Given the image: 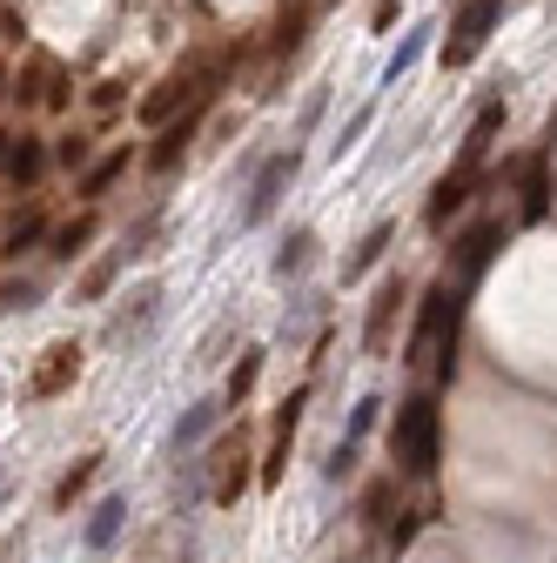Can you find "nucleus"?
Segmentation results:
<instances>
[{
	"mask_svg": "<svg viewBox=\"0 0 557 563\" xmlns=\"http://www.w3.org/2000/svg\"><path fill=\"white\" fill-rule=\"evenodd\" d=\"M498 21H504V0H463L457 21H450V41H444V67H470Z\"/></svg>",
	"mask_w": 557,
	"mask_h": 563,
	"instance_id": "20e7f679",
	"label": "nucleus"
},
{
	"mask_svg": "<svg viewBox=\"0 0 557 563\" xmlns=\"http://www.w3.org/2000/svg\"><path fill=\"white\" fill-rule=\"evenodd\" d=\"M75 376H81V349H75V342H54V349H47V363H41L34 383H28V396H61Z\"/></svg>",
	"mask_w": 557,
	"mask_h": 563,
	"instance_id": "1a4fd4ad",
	"label": "nucleus"
},
{
	"mask_svg": "<svg viewBox=\"0 0 557 563\" xmlns=\"http://www.w3.org/2000/svg\"><path fill=\"white\" fill-rule=\"evenodd\" d=\"M416 530H424V510H403V523H390V556H403Z\"/></svg>",
	"mask_w": 557,
	"mask_h": 563,
	"instance_id": "cd10ccee",
	"label": "nucleus"
},
{
	"mask_svg": "<svg viewBox=\"0 0 557 563\" xmlns=\"http://www.w3.org/2000/svg\"><path fill=\"white\" fill-rule=\"evenodd\" d=\"M309 262H316V229H296V235H283V249H275V275L290 282V275H303Z\"/></svg>",
	"mask_w": 557,
	"mask_h": 563,
	"instance_id": "a211bd4d",
	"label": "nucleus"
},
{
	"mask_svg": "<svg viewBox=\"0 0 557 563\" xmlns=\"http://www.w3.org/2000/svg\"><path fill=\"white\" fill-rule=\"evenodd\" d=\"M95 229H101V216H95V208H81L75 222H61V229L47 235V255H54V262H75V255L95 242Z\"/></svg>",
	"mask_w": 557,
	"mask_h": 563,
	"instance_id": "ddd939ff",
	"label": "nucleus"
},
{
	"mask_svg": "<svg viewBox=\"0 0 557 563\" xmlns=\"http://www.w3.org/2000/svg\"><path fill=\"white\" fill-rule=\"evenodd\" d=\"M424 47H430V27H409V41H403V47H396V60L383 67V88H396V81L409 75V67L424 60Z\"/></svg>",
	"mask_w": 557,
	"mask_h": 563,
	"instance_id": "aec40b11",
	"label": "nucleus"
},
{
	"mask_svg": "<svg viewBox=\"0 0 557 563\" xmlns=\"http://www.w3.org/2000/svg\"><path fill=\"white\" fill-rule=\"evenodd\" d=\"M517 195H524V201H517V222H544V216H550V162H544V155L524 162Z\"/></svg>",
	"mask_w": 557,
	"mask_h": 563,
	"instance_id": "9d476101",
	"label": "nucleus"
},
{
	"mask_svg": "<svg viewBox=\"0 0 557 563\" xmlns=\"http://www.w3.org/2000/svg\"><path fill=\"white\" fill-rule=\"evenodd\" d=\"M208 95H216V88H195L188 108L155 128V148H149V168H155V175H168V168L188 155V141H195V128H201V114H208Z\"/></svg>",
	"mask_w": 557,
	"mask_h": 563,
	"instance_id": "39448f33",
	"label": "nucleus"
},
{
	"mask_svg": "<svg viewBox=\"0 0 557 563\" xmlns=\"http://www.w3.org/2000/svg\"><path fill=\"white\" fill-rule=\"evenodd\" d=\"M47 162H54V148H41L34 134H21L14 155H8V181H14V188H34V181L47 175Z\"/></svg>",
	"mask_w": 557,
	"mask_h": 563,
	"instance_id": "2eb2a0df",
	"label": "nucleus"
},
{
	"mask_svg": "<svg viewBox=\"0 0 557 563\" xmlns=\"http://www.w3.org/2000/svg\"><path fill=\"white\" fill-rule=\"evenodd\" d=\"M54 162H61V168H88V162H95V134L67 128V134L54 141Z\"/></svg>",
	"mask_w": 557,
	"mask_h": 563,
	"instance_id": "4be33fe9",
	"label": "nucleus"
},
{
	"mask_svg": "<svg viewBox=\"0 0 557 563\" xmlns=\"http://www.w3.org/2000/svg\"><path fill=\"white\" fill-rule=\"evenodd\" d=\"M323 470H329V483H342V476H350V470H357V437H342V443L329 450V463H323Z\"/></svg>",
	"mask_w": 557,
	"mask_h": 563,
	"instance_id": "bb28decb",
	"label": "nucleus"
},
{
	"mask_svg": "<svg viewBox=\"0 0 557 563\" xmlns=\"http://www.w3.org/2000/svg\"><path fill=\"white\" fill-rule=\"evenodd\" d=\"M396 8H403V0H376V34H383V27L396 21Z\"/></svg>",
	"mask_w": 557,
	"mask_h": 563,
	"instance_id": "2f4dec72",
	"label": "nucleus"
},
{
	"mask_svg": "<svg viewBox=\"0 0 557 563\" xmlns=\"http://www.w3.org/2000/svg\"><path fill=\"white\" fill-rule=\"evenodd\" d=\"M41 235H47V216H28V222H14V229H8V242H0V255L14 262V255H21V249H34Z\"/></svg>",
	"mask_w": 557,
	"mask_h": 563,
	"instance_id": "b1692460",
	"label": "nucleus"
},
{
	"mask_svg": "<svg viewBox=\"0 0 557 563\" xmlns=\"http://www.w3.org/2000/svg\"><path fill=\"white\" fill-rule=\"evenodd\" d=\"M477 188H483V168H463V162H457V168L430 188V201H424V229H437V235H444V229H450V216H463Z\"/></svg>",
	"mask_w": 557,
	"mask_h": 563,
	"instance_id": "0eeeda50",
	"label": "nucleus"
},
{
	"mask_svg": "<svg viewBox=\"0 0 557 563\" xmlns=\"http://www.w3.org/2000/svg\"><path fill=\"white\" fill-rule=\"evenodd\" d=\"M363 128H370V108H357V114H350V121H342V134H336V148H350V141H357V134H363Z\"/></svg>",
	"mask_w": 557,
	"mask_h": 563,
	"instance_id": "7c9ffc66",
	"label": "nucleus"
},
{
	"mask_svg": "<svg viewBox=\"0 0 557 563\" xmlns=\"http://www.w3.org/2000/svg\"><path fill=\"white\" fill-rule=\"evenodd\" d=\"M376 409H383L376 396H363V402H357V416H350V437H357V443L370 437V422H376Z\"/></svg>",
	"mask_w": 557,
	"mask_h": 563,
	"instance_id": "c756f323",
	"label": "nucleus"
},
{
	"mask_svg": "<svg viewBox=\"0 0 557 563\" xmlns=\"http://www.w3.org/2000/svg\"><path fill=\"white\" fill-rule=\"evenodd\" d=\"M0 101H8V75H0Z\"/></svg>",
	"mask_w": 557,
	"mask_h": 563,
	"instance_id": "72a5a7b5",
	"label": "nucleus"
},
{
	"mask_svg": "<svg viewBox=\"0 0 557 563\" xmlns=\"http://www.w3.org/2000/svg\"><path fill=\"white\" fill-rule=\"evenodd\" d=\"M498 242H504V222H498V216H483V222H470V229H463V235L450 242V275L463 282V289H470V282H477L483 268H491Z\"/></svg>",
	"mask_w": 557,
	"mask_h": 563,
	"instance_id": "423d86ee",
	"label": "nucleus"
},
{
	"mask_svg": "<svg viewBox=\"0 0 557 563\" xmlns=\"http://www.w3.org/2000/svg\"><path fill=\"white\" fill-rule=\"evenodd\" d=\"M504 128V101H483L477 108V121H470V134H463V148H457V162L463 168H483V155H491V134Z\"/></svg>",
	"mask_w": 557,
	"mask_h": 563,
	"instance_id": "9b49d317",
	"label": "nucleus"
},
{
	"mask_svg": "<svg viewBox=\"0 0 557 563\" xmlns=\"http://www.w3.org/2000/svg\"><path fill=\"white\" fill-rule=\"evenodd\" d=\"M121 517H128V504L121 497H101V510L88 517V550H108L121 537Z\"/></svg>",
	"mask_w": 557,
	"mask_h": 563,
	"instance_id": "6ab92c4d",
	"label": "nucleus"
},
{
	"mask_svg": "<svg viewBox=\"0 0 557 563\" xmlns=\"http://www.w3.org/2000/svg\"><path fill=\"white\" fill-rule=\"evenodd\" d=\"M390 497H396V476H376V483L363 489V523H370V530L390 517Z\"/></svg>",
	"mask_w": 557,
	"mask_h": 563,
	"instance_id": "5701e85b",
	"label": "nucleus"
},
{
	"mask_svg": "<svg viewBox=\"0 0 557 563\" xmlns=\"http://www.w3.org/2000/svg\"><path fill=\"white\" fill-rule=\"evenodd\" d=\"M403 302H409V282H403V275L376 282V296H370V316H363V349H383V342H390V322L403 316Z\"/></svg>",
	"mask_w": 557,
	"mask_h": 563,
	"instance_id": "6e6552de",
	"label": "nucleus"
},
{
	"mask_svg": "<svg viewBox=\"0 0 557 563\" xmlns=\"http://www.w3.org/2000/svg\"><path fill=\"white\" fill-rule=\"evenodd\" d=\"M208 463H216V489H208V497H216V504H236L242 489H249V470H242L249 456H242V443H236V450H229V443L208 450Z\"/></svg>",
	"mask_w": 557,
	"mask_h": 563,
	"instance_id": "f8f14e48",
	"label": "nucleus"
},
{
	"mask_svg": "<svg viewBox=\"0 0 557 563\" xmlns=\"http://www.w3.org/2000/svg\"><path fill=\"white\" fill-rule=\"evenodd\" d=\"M95 463H101V456H81L75 470H67V476H61V489H54V504H61V510H67V504H75V497H81V489H88V476H95Z\"/></svg>",
	"mask_w": 557,
	"mask_h": 563,
	"instance_id": "393cba45",
	"label": "nucleus"
},
{
	"mask_svg": "<svg viewBox=\"0 0 557 563\" xmlns=\"http://www.w3.org/2000/svg\"><path fill=\"white\" fill-rule=\"evenodd\" d=\"M296 168H303V155H296V148L269 155V162L255 168V181H249V201H242V229H262V222L275 216V208H283V195H290Z\"/></svg>",
	"mask_w": 557,
	"mask_h": 563,
	"instance_id": "7ed1b4c3",
	"label": "nucleus"
},
{
	"mask_svg": "<svg viewBox=\"0 0 557 563\" xmlns=\"http://www.w3.org/2000/svg\"><path fill=\"white\" fill-rule=\"evenodd\" d=\"M255 369H262V356H242V369L229 376V402H242V396L255 389Z\"/></svg>",
	"mask_w": 557,
	"mask_h": 563,
	"instance_id": "c85d7f7f",
	"label": "nucleus"
},
{
	"mask_svg": "<svg viewBox=\"0 0 557 563\" xmlns=\"http://www.w3.org/2000/svg\"><path fill=\"white\" fill-rule=\"evenodd\" d=\"M8 155H14V134H0V175H8Z\"/></svg>",
	"mask_w": 557,
	"mask_h": 563,
	"instance_id": "473e14b6",
	"label": "nucleus"
},
{
	"mask_svg": "<svg viewBox=\"0 0 557 563\" xmlns=\"http://www.w3.org/2000/svg\"><path fill=\"white\" fill-rule=\"evenodd\" d=\"M216 416H222V402H195V409L175 422V450H182V443H201L208 430H216Z\"/></svg>",
	"mask_w": 557,
	"mask_h": 563,
	"instance_id": "412c9836",
	"label": "nucleus"
},
{
	"mask_svg": "<svg viewBox=\"0 0 557 563\" xmlns=\"http://www.w3.org/2000/svg\"><path fill=\"white\" fill-rule=\"evenodd\" d=\"M188 95H195V81L175 67V75H162V81H155V95H142V121H155V128H162V121H168Z\"/></svg>",
	"mask_w": 557,
	"mask_h": 563,
	"instance_id": "4468645a",
	"label": "nucleus"
},
{
	"mask_svg": "<svg viewBox=\"0 0 557 563\" xmlns=\"http://www.w3.org/2000/svg\"><path fill=\"white\" fill-rule=\"evenodd\" d=\"M457 316H463V282L450 289V275L444 282H430L424 289V302H416V322H409V356L403 363H424V356H437V342L444 335H457Z\"/></svg>",
	"mask_w": 557,
	"mask_h": 563,
	"instance_id": "f03ea898",
	"label": "nucleus"
},
{
	"mask_svg": "<svg viewBox=\"0 0 557 563\" xmlns=\"http://www.w3.org/2000/svg\"><path fill=\"white\" fill-rule=\"evenodd\" d=\"M437 443H444V416H437V396H409L390 422V456L403 476H430L437 470Z\"/></svg>",
	"mask_w": 557,
	"mask_h": 563,
	"instance_id": "f257e3e1",
	"label": "nucleus"
},
{
	"mask_svg": "<svg viewBox=\"0 0 557 563\" xmlns=\"http://www.w3.org/2000/svg\"><path fill=\"white\" fill-rule=\"evenodd\" d=\"M390 242H396V222H376V229H370V235L357 242V255L342 262V282H357V275H370V268L383 262V249H390Z\"/></svg>",
	"mask_w": 557,
	"mask_h": 563,
	"instance_id": "f3484780",
	"label": "nucleus"
},
{
	"mask_svg": "<svg viewBox=\"0 0 557 563\" xmlns=\"http://www.w3.org/2000/svg\"><path fill=\"white\" fill-rule=\"evenodd\" d=\"M34 302H41V282H28V275L0 282V316H8V309H34Z\"/></svg>",
	"mask_w": 557,
	"mask_h": 563,
	"instance_id": "a878e982",
	"label": "nucleus"
},
{
	"mask_svg": "<svg viewBox=\"0 0 557 563\" xmlns=\"http://www.w3.org/2000/svg\"><path fill=\"white\" fill-rule=\"evenodd\" d=\"M128 162H134V148H108L101 162H88V168H81V195H88V201H95V195H108V188L128 175Z\"/></svg>",
	"mask_w": 557,
	"mask_h": 563,
	"instance_id": "dca6fc26",
	"label": "nucleus"
}]
</instances>
